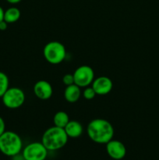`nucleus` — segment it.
I'll list each match as a JSON object with an SVG mask.
<instances>
[{
  "mask_svg": "<svg viewBox=\"0 0 159 160\" xmlns=\"http://www.w3.org/2000/svg\"><path fill=\"white\" fill-rule=\"evenodd\" d=\"M114 128L107 120L96 118L89 122L87 127V134L89 138L94 143L105 145L113 139Z\"/></svg>",
  "mask_w": 159,
  "mask_h": 160,
  "instance_id": "f257e3e1",
  "label": "nucleus"
},
{
  "mask_svg": "<svg viewBox=\"0 0 159 160\" xmlns=\"http://www.w3.org/2000/svg\"><path fill=\"white\" fill-rule=\"evenodd\" d=\"M69 137L64 128L53 126L44 132L41 142L48 152H55L63 148L67 144Z\"/></svg>",
  "mask_w": 159,
  "mask_h": 160,
  "instance_id": "f03ea898",
  "label": "nucleus"
},
{
  "mask_svg": "<svg viewBox=\"0 0 159 160\" xmlns=\"http://www.w3.org/2000/svg\"><path fill=\"white\" fill-rule=\"evenodd\" d=\"M23 150V141L17 133L6 131L0 136V152L9 157L20 153Z\"/></svg>",
  "mask_w": 159,
  "mask_h": 160,
  "instance_id": "7ed1b4c3",
  "label": "nucleus"
},
{
  "mask_svg": "<svg viewBox=\"0 0 159 160\" xmlns=\"http://www.w3.org/2000/svg\"><path fill=\"white\" fill-rule=\"evenodd\" d=\"M45 60L52 65H58L63 62L66 56V49L62 43L57 41L49 42L43 48Z\"/></svg>",
  "mask_w": 159,
  "mask_h": 160,
  "instance_id": "20e7f679",
  "label": "nucleus"
},
{
  "mask_svg": "<svg viewBox=\"0 0 159 160\" xmlns=\"http://www.w3.org/2000/svg\"><path fill=\"white\" fill-rule=\"evenodd\" d=\"M3 105L10 109H16L21 107L25 102L26 95L21 88L17 87L9 88L2 97Z\"/></svg>",
  "mask_w": 159,
  "mask_h": 160,
  "instance_id": "39448f33",
  "label": "nucleus"
},
{
  "mask_svg": "<svg viewBox=\"0 0 159 160\" xmlns=\"http://www.w3.org/2000/svg\"><path fill=\"white\" fill-rule=\"evenodd\" d=\"M21 153L25 160H45L48 157V150L41 142H33L23 148Z\"/></svg>",
  "mask_w": 159,
  "mask_h": 160,
  "instance_id": "423d86ee",
  "label": "nucleus"
},
{
  "mask_svg": "<svg viewBox=\"0 0 159 160\" xmlns=\"http://www.w3.org/2000/svg\"><path fill=\"white\" fill-rule=\"evenodd\" d=\"M73 74L74 84L80 88H84L91 85L94 79V72L92 67L87 65H83L75 70Z\"/></svg>",
  "mask_w": 159,
  "mask_h": 160,
  "instance_id": "0eeeda50",
  "label": "nucleus"
},
{
  "mask_svg": "<svg viewBox=\"0 0 159 160\" xmlns=\"http://www.w3.org/2000/svg\"><path fill=\"white\" fill-rule=\"evenodd\" d=\"M105 145L107 154L112 159L121 160L126 156V148L120 141L112 139Z\"/></svg>",
  "mask_w": 159,
  "mask_h": 160,
  "instance_id": "6e6552de",
  "label": "nucleus"
},
{
  "mask_svg": "<svg viewBox=\"0 0 159 160\" xmlns=\"http://www.w3.org/2000/svg\"><path fill=\"white\" fill-rule=\"evenodd\" d=\"M92 88L98 95H105L110 93L113 88V83L109 78L101 76L94 78L91 84Z\"/></svg>",
  "mask_w": 159,
  "mask_h": 160,
  "instance_id": "1a4fd4ad",
  "label": "nucleus"
},
{
  "mask_svg": "<svg viewBox=\"0 0 159 160\" xmlns=\"http://www.w3.org/2000/svg\"><path fill=\"white\" fill-rule=\"evenodd\" d=\"M34 95L41 100H48L53 94L51 84L45 80H40L34 84L33 88Z\"/></svg>",
  "mask_w": 159,
  "mask_h": 160,
  "instance_id": "9d476101",
  "label": "nucleus"
},
{
  "mask_svg": "<svg viewBox=\"0 0 159 160\" xmlns=\"http://www.w3.org/2000/svg\"><path fill=\"white\" fill-rule=\"evenodd\" d=\"M64 130L69 138H77L80 137L84 132L83 125L76 120H70L64 128Z\"/></svg>",
  "mask_w": 159,
  "mask_h": 160,
  "instance_id": "9b49d317",
  "label": "nucleus"
},
{
  "mask_svg": "<svg viewBox=\"0 0 159 160\" xmlns=\"http://www.w3.org/2000/svg\"><path fill=\"white\" fill-rule=\"evenodd\" d=\"M82 92L79 86L73 84L72 85L66 86L64 91V98L70 103L76 102L80 98Z\"/></svg>",
  "mask_w": 159,
  "mask_h": 160,
  "instance_id": "f8f14e48",
  "label": "nucleus"
},
{
  "mask_svg": "<svg viewBox=\"0 0 159 160\" xmlns=\"http://www.w3.org/2000/svg\"><path fill=\"white\" fill-rule=\"evenodd\" d=\"M21 16L20 10L17 7L8 8L4 12V20L8 23H12L18 21Z\"/></svg>",
  "mask_w": 159,
  "mask_h": 160,
  "instance_id": "ddd939ff",
  "label": "nucleus"
},
{
  "mask_svg": "<svg viewBox=\"0 0 159 160\" xmlns=\"http://www.w3.org/2000/svg\"><path fill=\"white\" fill-rule=\"evenodd\" d=\"M70 117L65 111H58L53 117L54 126L64 128L70 121Z\"/></svg>",
  "mask_w": 159,
  "mask_h": 160,
  "instance_id": "4468645a",
  "label": "nucleus"
},
{
  "mask_svg": "<svg viewBox=\"0 0 159 160\" xmlns=\"http://www.w3.org/2000/svg\"><path fill=\"white\" fill-rule=\"evenodd\" d=\"M9 88V80L4 72L0 71V98L2 97L5 92Z\"/></svg>",
  "mask_w": 159,
  "mask_h": 160,
  "instance_id": "2eb2a0df",
  "label": "nucleus"
},
{
  "mask_svg": "<svg viewBox=\"0 0 159 160\" xmlns=\"http://www.w3.org/2000/svg\"><path fill=\"white\" fill-rule=\"evenodd\" d=\"M82 95L85 99L87 100H91L94 98L96 96V93H95L94 90L91 86H88L87 88H84V90L82 92Z\"/></svg>",
  "mask_w": 159,
  "mask_h": 160,
  "instance_id": "dca6fc26",
  "label": "nucleus"
},
{
  "mask_svg": "<svg viewBox=\"0 0 159 160\" xmlns=\"http://www.w3.org/2000/svg\"><path fill=\"white\" fill-rule=\"evenodd\" d=\"M62 82L65 86H70L74 84V78L72 73H66L62 78Z\"/></svg>",
  "mask_w": 159,
  "mask_h": 160,
  "instance_id": "f3484780",
  "label": "nucleus"
},
{
  "mask_svg": "<svg viewBox=\"0 0 159 160\" xmlns=\"http://www.w3.org/2000/svg\"><path fill=\"white\" fill-rule=\"evenodd\" d=\"M6 131V123L2 117H0V136Z\"/></svg>",
  "mask_w": 159,
  "mask_h": 160,
  "instance_id": "a211bd4d",
  "label": "nucleus"
},
{
  "mask_svg": "<svg viewBox=\"0 0 159 160\" xmlns=\"http://www.w3.org/2000/svg\"><path fill=\"white\" fill-rule=\"evenodd\" d=\"M11 159H12V160H25L24 157H23V154H22L21 152L19 153V154L15 155V156H12V157H11Z\"/></svg>",
  "mask_w": 159,
  "mask_h": 160,
  "instance_id": "6ab92c4d",
  "label": "nucleus"
},
{
  "mask_svg": "<svg viewBox=\"0 0 159 160\" xmlns=\"http://www.w3.org/2000/svg\"><path fill=\"white\" fill-rule=\"evenodd\" d=\"M8 28V23H6L4 20L0 22V31H6Z\"/></svg>",
  "mask_w": 159,
  "mask_h": 160,
  "instance_id": "aec40b11",
  "label": "nucleus"
},
{
  "mask_svg": "<svg viewBox=\"0 0 159 160\" xmlns=\"http://www.w3.org/2000/svg\"><path fill=\"white\" fill-rule=\"evenodd\" d=\"M4 12L5 10L2 9V7L0 6V22L4 20Z\"/></svg>",
  "mask_w": 159,
  "mask_h": 160,
  "instance_id": "412c9836",
  "label": "nucleus"
},
{
  "mask_svg": "<svg viewBox=\"0 0 159 160\" xmlns=\"http://www.w3.org/2000/svg\"><path fill=\"white\" fill-rule=\"evenodd\" d=\"M6 1L10 4H17V3L20 2L22 0H6Z\"/></svg>",
  "mask_w": 159,
  "mask_h": 160,
  "instance_id": "4be33fe9",
  "label": "nucleus"
}]
</instances>
